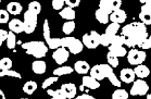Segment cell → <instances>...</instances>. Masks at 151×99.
Returning a JSON list of instances; mask_svg holds the SVG:
<instances>
[{
  "label": "cell",
  "instance_id": "1",
  "mask_svg": "<svg viewBox=\"0 0 151 99\" xmlns=\"http://www.w3.org/2000/svg\"><path fill=\"white\" fill-rule=\"evenodd\" d=\"M121 36L123 37V43L125 46L138 47L142 41L148 37L147 26L141 22H133L127 24L121 30Z\"/></svg>",
  "mask_w": 151,
  "mask_h": 99
},
{
  "label": "cell",
  "instance_id": "2",
  "mask_svg": "<svg viewBox=\"0 0 151 99\" xmlns=\"http://www.w3.org/2000/svg\"><path fill=\"white\" fill-rule=\"evenodd\" d=\"M22 48L24 49L26 53L29 56H33L35 58L40 59L44 58L47 52H48V47L44 41H27L22 45Z\"/></svg>",
  "mask_w": 151,
  "mask_h": 99
},
{
  "label": "cell",
  "instance_id": "3",
  "mask_svg": "<svg viewBox=\"0 0 151 99\" xmlns=\"http://www.w3.org/2000/svg\"><path fill=\"white\" fill-rule=\"evenodd\" d=\"M61 47L68 49L70 53H73V55H77L79 52H82L84 49L82 40H79L75 37H70V36L62 38Z\"/></svg>",
  "mask_w": 151,
  "mask_h": 99
},
{
  "label": "cell",
  "instance_id": "4",
  "mask_svg": "<svg viewBox=\"0 0 151 99\" xmlns=\"http://www.w3.org/2000/svg\"><path fill=\"white\" fill-rule=\"evenodd\" d=\"M37 22H38V15L37 14L33 13L31 11H26L24 13V21H23V24H24V33L26 34H32L34 33L35 30H36V26H37Z\"/></svg>",
  "mask_w": 151,
  "mask_h": 99
},
{
  "label": "cell",
  "instance_id": "5",
  "mask_svg": "<svg viewBox=\"0 0 151 99\" xmlns=\"http://www.w3.org/2000/svg\"><path fill=\"white\" fill-rule=\"evenodd\" d=\"M82 43L83 46L88 49H96L100 45V34L96 31H91L89 34H84Z\"/></svg>",
  "mask_w": 151,
  "mask_h": 99
},
{
  "label": "cell",
  "instance_id": "6",
  "mask_svg": "<svg viewBox=\"0 0 151 99\" xmlns=\"http://www.w3.org/2000/svg\"><path fill=\"white\" fill-rule=\"evenodd\" d=\"M121 6H122V0H100L98 9L110 15L113 11L121 9Z\"/></svg>",
  "mask_w": 151,
  "mask_h": 99
},
{
  "label": "cell",
  "instance_id": "7",
  "mask_svg": "<svg viewBox=\"0 0 151 99\" xmlns=\"http://www.w3.org/2000/svg\"><path fill=\"white\" fill-rule=\"evenodd\" d=\"M146 52L144 50H138V49H132L131 51L127 53V61L132 65H139L142 64V62L146 60Z\"/></svg>",
  "mask_w": 151,
  "mask_h": 99
},
{
  "label": "cell",
  "instance_id": "8",
  "mask_svg": "<svg viewBox=\"0 0 151 99\" xmlns=\"http://www.w3.org/2000/svg\"><path fill=\"white\" fill-rule=\"evenodd\" d=\"M148 92H149V86L144 79H137V81H134L133 82V86H132L131 89V94L132 96H144L147 95Z\"/></svg>",
  "mask_w": 151,
  "mask_h": 99
},
{
  "label": "cell",
  "instance_id": "9",
  "mask_svg": "<svg viewBox=\"0 0 151 99\" xmlns=\"http://www.w3.org/2000/svg\"><path fill=\"white\" fill-rule=\"evenodd\" d=\"M139 19L142 24L146 26L151 24V1L150 0H146L140 8V13H139Z\"/></svg>",
  "mask_w": 151,
  "mask_h": 99
},
{
  "label": "cell",
  "instance_id": "10",
  "mask_svg": "<svg viewBox=\"0 0 151 99\" xmlns=\"http://www.w3.org/2000/svg\"><path fill=\"white\" fill-rule=\"evenodd\" d=\"M106 70H108V64H97L90 68V76L100 82L106 77Z\"/></svg>",
  "mask_w": 151,
  "mask_h": 99
},
{
  "label": "cell",
  "instance_id": "11",
  "mask_svg": "<svg viewBox=\"0 0 151 99\" xmlns=\"http://www.w3.org/2000/svg\"><path fill=\"white\" fill-rule=\"evenodd\" d=\"M70 57V52L68 49L63 47H60L58 49H55V52L52 53V59L55 61L57 64H63V63H65L68 61V59Z\"/></svg>",
  "mask_w": 151,
  "mask_h": 99
},
{
  "label": "cell",
  "instance_id": "12",
  "mask_svg": "<svg viewBox=\"0 0 151 99\" xmlns=\"http://www.w3.org/2000/svg\"><path fill=\"white\" fill-rule=\"evenodd\" d=\"M127 19V14L126 12L122 9H119L116 11H113L112 13L109 15V21H111V23H115V24H122L124 23Z\"/></svg>",
  "mask_w": 151,
  "mask_h": 99
},
{
  "label": "cell",
  "instance_id": "13",
  "mask_svg": "<svg viewBox=\"0 0 151 99\" xmlns=\"http://www.w3.org/2000/svg\"><path fill=\"white\" fill-rule=\"evenodd\" d=\"M60 90L62 92V94L65 96L66 99H73L76 97V86L73 83H69V84H63L61 86Z\"/></svg>",
  "mask_w": 151,
  "mask_h": 99
},
{
  "label": "cell",
  "instance_id": "14",
  "mask_svg": "<svg viewBox=\"0 0 151 99\" xmlns=\"http://www.w3.org/2000/svg\"><path fill=\"white\" fill-rule=\"evenodd\" d=\"M135 74H134V71L132 70V69H128V68H125L123 69L122 71L120 72V79L122 82L126 83V84H131L135 81Z\"/></svg>",
  "mask_w": 151,
  "mask_h": 99
},
{
  "label": "cell",
  "instance_id": "15",
  "mask_svg": "<svg viewBox=\"0 0 151 99\" xmlns=\"http://www.w3.org/2000/svg\"><path fill=\"white\" fill-rule=\"evenodd\" d=\"M82 82H83V87H86V88L88 89H98L100 87V83L95 79L93 77H91L90 75H84L82 79Z\"/></svg>",
  "mask_w": 151,
  "mask_h": 99
},
{
  "label": "cell",
  "instance_id": "16",
  "mask_svg": "<svg viewBox=\"0 0 151 99\" xmlns=\"http://www.w3.org/2000/svg\"><path fill=\"white\" fill-rule=\"evenodd\" d=\"M9 30L10 32L14 33V34H20L24 32V24L23 21L19 20V19H13L9 22Z\"/></svg>",
  "mask_w": 151,
  "mask_h": 99
},
{
  "label": "cell",
  "instance_id": "17",
  "mask_svg": "<svg viewBox=\"0 0 151 99\" xmlns=\"http://www.w3.org/2000/svg\"><path fill=\"white\" fill-rule=\"evenodd\" d=\"M73 70L78 73V74H82V75H85L87 74L90 70V65L88 64V62L84 61V60H79V61H76L75 64H74V68Z\"/></svg>",
  "mask_w": 151,
  "mask_h": 99
},
{
  "label": "cell",
  "instance_id": "18",
  "mask_svg": "<svg viewBox=\"0 0 151 99\" xmlns=\"http://www.w3.org/2000/svg\"><path fill=\"white\" fill-rule=\"evenodd\" d=\"M133 71H134L135 76H137L138 79H146V77H148L149 74H150V70H149V68L146 66L145 64L136 65Z\"/></svg>",
  "mask_w": 151,
  "mask_h": 99
},
{
  "label": "cell",
  "instance_id": "19",
  "mask_svg": "<svg viewBox=\"0 0 151 99\" xmlns=\"http://www.w3.org/2000/svg\"><path fill=\"white\" fill-rule=\"evenodd\" d=\"M109 52H111L112 55H114L115 57H125L127 55L126 48L123 47L122 45H110L109 46Z\"/></svg>",
  "mask_w": 151,
  "mask_h": 99
},
{
  "label": "cell",
  "instance_id": "20",
  "mask_svg": "<svg viewBox=\"0 0 151 99\" xmlns=\"http://www.w3.org/2000/svg\"><path fill=\"white\" fill-rule=\"evenodd\" d=\"M32 70L34 73L36 74H44L47 70V64H46L45 61H42V60H36L32 63Z\"/></svg>",
  "mask_w": 151,
  "mask_h": 99
},
{
  "label": "cell",
  "instance_id": "21",
  "mask_svg": "<svg viewBox=\"0 0 151 99\" xmlns=\"http://www.w3.org/2000/svg\"><path fill=\"white\" fill-rule=\"evenodd\" d=\"M106 79H109V81H110L111 84L113 86H115L117 88L121 87V81L117 79V76L115 75L113 69L111 68L109 64H108V70H106Z\"/></svg>",
  "mask_w": 151,
  "mask_h": 99
},
{
  "label": "cell",
  "instance_id": "22",
  "mask_svg": "<svg viewBox=\"0 0 151 99\" xmlns=\"http://www.w3.org/2000/svg\"><path fill=\"white\" fill-rule=\"evenodd\" d=\"M23 10V7L20 2H17V1H13V2H10L8 4L7 6V11L9 14H12V15H19V14L22 12Z\"/></svg>",
  "mask_w": 151,
  "mask_h": 99
},
{
  "label": "cell",
  "instance_id": "23",
  "mask_svg": "<svg viewBox=\"0 0 151 99\" xmlns=\"http://www.w3.org/2000/svg\"><path fill=\"white\" fill-rule=\"evenodd\" d=\"M59 15L62 17V19H64V20H68V21H74V19L76 17V13L74 9H71V8L66 7V8H63L60 12H59Z\"/></svg>",
  "mask_w": 151,
  "mask_h": 99
},
{
  "label": "cell",
  "instance_id": "24",
  "mask_svg": "<svg viewBox=\"0 0 151 99\" xmlns=\"http://www.w3.org/2000/svg\"><path fill=\"white\" fill-rule=\"evenodd\" d=\"M73 71H74V70H73V68H71V66H68V65H61V66H59V68L53 70V75L60 77V76H62V75H69V74H72Z\"/></svg>",
  "mask_w": 151,
  "mask_h": 99
},
{
  "label": "cell",
  "instance_id": "25",
  "mask_svg": "<svg viewBox=\"0 0 151 99\" xmlns=\"http://www.w3.org/2000/svg\"><path fill=\"white\" fill-rule=\"evenodd\" d=\"M36 89H37V83L34 81H28L23 85V92L27 95H33Z\"/></svg>",
  "mask_w": 151,
  "mask_h": 99
},
{
  "label": "cell",
  "instance_id": "26",
  "mask_svg": "<svg viewBox=\"0 0 151 99\" xmlns=\"http://www.w3.org/2000/svg\"><path fill=\"white\" fill-rule=\"evenodd\" d=\"M95 17H96L97 21L101 24H106L109 23V15L106 13V12H103L102 10H100V9H97L96 12H95Z\"/></svg>",
  "mask_w": 151,
  "mask_h": 99
},
{
  "label": "cell",
  "instance_id": "27",
  "mask_svg": "<svg viewBox=\"0 0 151 99\" xmlns=\"http://www.w3.org/2000/svg\"><path fill=\"white\" fill-rule=\"evenodd\" d=\"M121 30V25L120 24H115V23H111L108 25L106 31V34L109 35L110 37H114L115 35H117V32Z\"/></svg>",
  "mask_w": 151,
  "mask_h": 99
},
{
  "label": "cell",
  "instance_id": "28",
  "mask_svg": "<svg viewBox=\"0 0 151 99\" xmlns=\"http://www.w3.org/2000/svg\"><path fill=\"white\" fill-rule=\"evenodd\" d=\"M75 26L76 25L74 21H66V22H64L63 25H62V31H63V33L65 35H70L71 33L74 32Z\"/></svg>",
  "mask_w": 151,
  "mask_h": 99
},
{
  "label": "cell",
  "instance_id": "29",
  "mask_svg": "<svg viewBox=\"0 0 151 99\" xmlns=\"http://www.w3.org/2000/svg\"><path fill=\"white\" fill-rule=\"evenodd\" d=\"M7 47L9 49H14L17 46V37L15 34L12 32H8V37H7Z\"/></svg>",
  "mask_w": 151,
  "mask_h": 99
},
{
  "label": "cell",
  "instance_id": "30",
  "mask_svg": "<svg viewBox=\"0 0 151 99\" xmlns=\"http://www.w3.org/2000/svg\"><path fill=\"white\" fill-rule=\"evenodd\" d=\"M128 96L129 95H128V92L125 89L119 88L116 90H114L111 99H128Z\"/></svg>",
  "mask_w": 151,
  "mask_h": 99
},
{
  "label": "cell",
  "instance_id": "31",
  "mask_svg": "<svg viewBox=\"0 0 151 99\" xmlns=\"http://www.w3.org/2000/svg\"><path fill=\"white\" fill-rule=\"evenodd\" d=\"M106 61H108V64L110 65L112 69L119 66V58L115 57L114 55H112L111 52H108V55H106Z\"/></svg>",
  "mask_w": 151,
  "mask_h": 99
},
{
  "label": "cell",
  "instance_id": "32",
  "mask_svg": "<svg viewBox=\"0 0 151 99\" xmlns=\"http://www.w3.org/2000/svg\"><path fill=\"white\" fill-rule=\"evenodd\" d=\"M27 10L38 15V14L41 12V6H40V4H39L38 1H32V2H29V4H28V9H27Z\"/></svg>",
  "mask_w": 151,
  "mask_h": 99
},
{
  "label": "cell",
  "instance_id": "33",
  "mask_svg": "<svg viewBox=\"0 0 151 99\" xmlns=\"http://www.w3.org/2000/svg\"><path fill=\"white\" fill-rule=\"evenodd\" d=\"M12 68V60L10 58H2L0 60V71L11 70Z\"/></svg>",
  "mask_w": 151,
  "mask_h": 99
},
{
  "label": "cell",
  "instance_id": "34",
  "mask_svg": "<svg viewBox=\"0 0 151 99\" xmlns=\"http://www.w3.org/2000/svg\"><path fill=\"white\" fill-rule=\"evenodd\" d=\"M4 76H11V77H15V79H22V75H21L19 72L14 71V70L0 71V77H4Z\"/></svg>",
  "mask_w": 151,
  "mask_h": 99
},
{
  "label": "cell",
  "instance_id": "35",
  "mask_svg": "<svg viewBox=\"0 0 151 99\" xmlns=\"http://www.w3.org/2000/svg\"><path fill=\"white\" fill-rule=\"evenodd\" d=\"M47 94L51 97V99H66L65 96L62 94L60 89H55V90L53 89H48Z\"/></svg>",
  "mask_w": 151,
  "mask_h": 99
},
{
  "label": "cell",
  "instance_id": "36",
  "mask_svg": "<svg viewBox=\"0 0 151 99\" xmlns=\"http://www.w3.org/2000/svg\"><path fill=\"white\" fill-rule=\"evenodd\" d=\"M112 38L113 37H110V36L106 35V33L100 34V45H102V46H104V47H109V46L111 45Z\"/></svg>",
  "mask_w": 151,
  "mask_h": 99
},
{
  "label": "cell",
  "instance_id": "37",
  "mask_svg": "<svg viewBox=\"0 0 151 99\" xmlns=\"http://www.w3.org/2000/svg\"><path fill=\"white\" fill-rule=\"evenodd\" d=\"M58 76H50V77H48V79H46L44 82H42V85H41V87L44 89H48L50 86L53 84V83H55L57 81H58Z\"/></svg>",
  "mask_w": 151,
  "mask_h": 99
},
{
  "label": "cell",
  "instance_id": "38",
  "mask_svg": "<svg viewBox=\"0 0 151 99\" xmlns=\"http://www.w3.org/2000/svg\"><path fill=\"white\" fill-rule=\"evenodd\" d=\"M52 8L55 9V10H58V11H61L63 9V6H64V0H52Z\"/></svg>",
  "mask_w": 151,
  "mask_h": 99
},
{
  "label": "cell",
  "instance_id": "39",
  "mask_svg": "<svg viewBox=\"0 0 151 99\" xmlns=\"http://www.w3.org/2000/svg\"><path fill=\"white\" fill-rule=\"evenodd\" d=\"M9 22V13H8L7 10H4L1 9L0 10V23L1 24H6Z\"/></svg>",
  "mask_w": 151,
  "mask_h": 99
},
{
  "label": "cell",
  "instance_id": "40",
  "mask_svg": "<svg viewBox=\"0 0 151 99\" xmlns=\"http://www.w3.org/2000/svg\"><path fill=\"white\" fill-rule=\"evenodd\" d=\"M138 47H140L141 49H144V50H146V49H150L151 48V37L150 36H148V37L146 38Z\"/></svg>",
  "mask_w": 151,
  "mask_h": 99
},
{
  "label": "cell",
  "instance_id": "41",
  "mask_svg": "<svg viewBox=\"0 0 151 99\" xmlns=\"http://www.w3.org/2000/svg\"><path fill=\"white\" fill-rule=\"evenodd\" d=\"M64 4H65L69 8H71V9H74V8L78 7L79 6L81 0H76V1H74V2H72L71 0H64Z\"/></svg>",
  "mask_w": 151,
  "mask_h": 99
},
{
  "label": "cell",
  "instance_id": "42",
  "mask_svg": "<svg viewBox=\"0 0 151 99\" xmlns=\"http://www.w3.org/2000/svg\"><path fill=\"white\" fill-rule=\"evenodd\" d=\"M8 37V32L4 30H0V40L6 41Z\"/></svg>",
  "mask_w": 151,
  "mask_h": 99
},
{
  "label": "cell",
  "instance_id": "43",
  "mask_svg": "<svg viewBox=\"0 0 151 99\" xmlns=\"http://www.w3.org/2000/svg\"><path fill=\"white\" fill-rule=\"evenodd\" d=\"M75 99H96V98H95L93 96L88 95V94H83V95L77 96V97H75Z\"/></svg>",
  "mask_w": 151,
  "mask_h": 99
},
{
  "label": "cell",
  "instance_id": "44",
  "mask_svg": "<svg viewBox=\"0 0 151 99\" xmlns=\"http://www.w3.org/2000/svg\"><path fill=\"white\" fill-rule=\"evenodd\" d=\"M0 99H6V95L1 89H0Z\"/></svg>",
  "mask_w": 151,
  "mask_h": 99
},
{
  "label": "cell",
  "instance_id": "45",
  "mask_svg": "<svg viewBox=\"0 0 151 99\" xmlns=\"http://www.w3.org/2000/svg\"><path fill=\"white\" fill-rule=\"evenodd\" d=\"M147 99H151V95L149 94V95H147Z\"/></svg>",
  "mask_w": 151,
  "mask_h": 99
},
{
  "label": "cell",
  "instance_id": "46",
  "mask_svg": "<svg viewBox=\"0 0 151 99\" xmlns=\"http://www.w3.org/2000/svg\"><path fill=\"white\" fill-rule=\"evenodd\" d=\"M2 44H4V41H2V40H0V47H1V45H2Z\"/></svg>",
  "mask_w": 151,
  "mask_h": 99
},
{
  "label": "cell",
  "instance_id": "47",
  "mask_svg": "<svg viewBox=\"0 0 151 99\" xmlns=\"http://www.w3.org/2000/svg\"><path fill=\"white\" fill-rule=\"evenodd\" d=\"M20 99H28V98H20Z\"/></svg>",
  "mask_w": 151,
  "mask_h": 99
}]
</instances>
